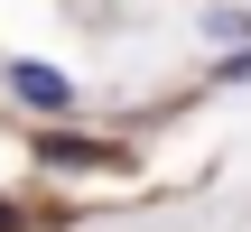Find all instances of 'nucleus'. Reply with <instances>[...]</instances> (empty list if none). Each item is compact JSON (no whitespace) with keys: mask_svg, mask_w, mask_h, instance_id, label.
<instances>
[{"mask_svg":"<svg viewBox=\"0 0 251 232\" xmlns=\"http://www.w3.org/2000/svg\"><path fill=\"white\" fill-rule=\"evenodd\" d=\"M0 102L28 112V121H47V130L84 121V84L65 65H47V56H9V46H0Z\"/></svg>","mask_w":251,"mask_h":232,"instance_id":"f257e3e1","label":"nucleus"},{"mask_svg":"<svg viewBox=\"0 0 251 232\" xmlns=\"http://www.w3.org/2000/svg\"><path fill=\"white\" fill-rule=\"evenodd\" d=\"M37 167L93 177V167H121V149H112V139H84V130H37Z\"/></svg>","mask_w":251,"mask_h":232,"instance_id":"f03ea898","label":"nucleus"},{"mask_svg":"<svg viewBox=\"0 0 251 232\" xmlns=\"http://www.w3.org/2000/svg\"><path fill=\"white\" fill-rule=\"evenodd\" d=\"M196 37H205L214 56H242L251 46V0H205V9H196Z\"/></svg>","mask_w":251,"mask_h":232,"instance_id":"7ed1b4c3","label":"nucleus"},{"mask_svg":"<svg viewBox=\"0 0 251 232\" xmlns=\"http://www.w3.org/2000/svg\"><path fill=\"white\" fill-rule=\"evenodd\" d=\"M214 74H224V84H251V46L242 56H214Z\"/></svg>","mask_w":251,"mask_h":232,"instance_id":"20e7f679","label":"nucleus"},{"mask_svg":"<svg viewBox=\"0 0 251 232\" xmlns=\"http://www.w3.org/2000/svg\"><path fill=\"white\" fill-rule=\"evenodd\" d=\"M0 232H19V205H0Z\"/></svg>","mask_w":251,"mask_h":232,"instance_id":"39448f33","label":"nucleus"}]
</instances>
